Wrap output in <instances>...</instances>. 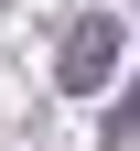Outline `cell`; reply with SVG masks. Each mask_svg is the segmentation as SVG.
<instances>
[{
	"instance_id": "cell-1",
	"label": "cell",
	"mask_w": 140,
	"mask_h": 151,
	"mask_svg": "<svg viewBox=\"0 0 140 151\" xmlns=\"http://www.w3.org/2000/svg\"><path fill=\"white\" fill-rule=\"evenodd\" d=\"M118 54H129V32H118L108 11H86V22L54 43V86H65V97H97V86L118 76Z\"/></svg>"
},
{
	"instance_id": "cell-2",
	"label": "cell",
	"mask_w": 140,
	"mask_h": 151,
	"mask_svg": "<svg viewBox=\"0 0 140 151\" xmlns=\"http://www.w3.org/2000/svg\"><path fill=\"white\" fill-rule=\"evenodd\" d=\"M129 129H140V97H118L108 108V140H129Z\"/></svg>"
}]
</instances>
